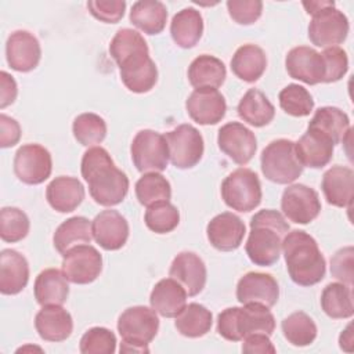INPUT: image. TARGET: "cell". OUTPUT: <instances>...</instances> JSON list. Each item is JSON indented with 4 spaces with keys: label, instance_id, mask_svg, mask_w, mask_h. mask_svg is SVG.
I'll use <instances>...</instances> for the list:
<instances>
[{
    "label": "cell",
    "instance_id": "obj_17",
    "mask_svg": "<svg viewBox=\"0 0 354 354\" xmlns=\"http://www.w3.org/2000/svg\"><path fill=\"white\" fill-rule=\"evenodd\" d=\"M189 118L198 124H216L227 111L224 95L217 88H195L185 101Z\"/></svg>",
    "mask_w": 354,
    "mask_h": 354
},
{
    "label": "cell",
    "instance_id": "obj_22",
    "mask_svg": "<svg viewBox=\"0 0 354 354\" xmlns=\"http://www.w3.org/2000/svg\"><path fill=\"white\" fill-rule=\"evenodd\" d=\"M169 275L183 285L188 296H196L206 285L207 272L203 260L196 253L181 252L173 259Z\"/></svg>",
    "mask_w": 354,
    "mask_h": 354
},
{
    "label": "cell",
    "instance_id": "obj_7",
    "mask_svg": "<svg viewBox=\"0 0 354 354\" xmlns=\"http://www.w3.org/2000/svg\"><path fill=\"white\" fill-rule=\"evenodd\" d=\"M159 329L156 311L145 306L126 308L118 319V332L122 337L120 353H148V344Z\"/></svg>",
    "mask_w": 354,
    "mask_h": 354
},
{
    "label": "cell",
    "instance_id": "obj_34",
    "mask_svg": "<svg viewBox=\"0 0 354 354\" xmlns=\"http://www.w3.org/2000/svg\"><path fill=\"white\" fill-rule=\"evenodd\" d=\"M238 115L239 118L254 127L267 126L275 116V108L257 88H250L245 93L238 104Z\"/></svg>",
    "mask_w": 354,
    "mask_h": 354
},
{
    "label": "cell",
    "instance_id": "obj_51",
    "mask_svg": "<svg viewBox=\"0 0 354 354\" xmlns=\"http://www.w3.org/2000/svg\"><path fill=\"white\" fill-rule=\"evenodd\" d=\"M242 351L249 353V354H274L277 348L270 340V336L261 332L248 335L243 337V344H242Z\"/></svg>",
    "mask_w": 354,
    "mask_h": 354
},
{
    "label": "cell",
    "instance_id": "obj_45",
    "mask_svg": "<svg viewBox=\"0 0 354 354\" xmlns=\"http://www.w3.org/2000/svg\"><path fill=\"white\" fill-rule=\"evenodd\" d=\"M79 350L83 354H113L116 351V336L102 326L90 328L82 336Z\"/></svg>",
    "mask_w": 354,
    "mask_h": 354
},
{
    "label": "cell",
    "instance_id": "obj_38",
    "mask_svg": "<svg viewBox=\"0 0 354 354\" xmlns=\"http://www.w3.org/2000/svg\"><path fill=\"white\" fill-rule=\"evenodd\" d=\"M213 324V315L210 310L198 303H189L176 317L174 326L180 335L185 337H202L205 336Z\"/></svg>",
    "mask_w": 354,
    "mask_h": 354
},
{
    "label": "cell",
    "instance_id": "obj_28",
    "mask_svg": "<svg viewBox=\"0 0 354 354\" xmlns=\"http://www.w3.org/2000/svg\"><path fill=\"white\" fill-rule=\"evenodd\" d=\"M48 205L59 213L73 212L84 199V187L76 177H55L46 188Z\"/></svg>",
    "mask_w": 354,
    "mask_h": 354
},
{
    "label": "cell",
    "instance_id": "obj_49",
    "mask_svg": "<svg viewBox=\"0 0 354 354\" xmlns=\"http://www.w3.org/2000/svg\"><path fill=\"white\" fill-rule=\"evenodd\" d=\"M353 256L354 248L346 246L339 249L330 259V274L336 279L353 286Z\"/></svg>",
    "mask_w": 354,
    "mask_h": 354
},
{
    "label": "cell",
    "instance_id": "obj_6",
    "mask_svg": "<svg viewBox=\"0 0 354 354\" xmlns=\"http://www.w3.org/2000/svg\"><path fill=\"white\" fill-rule=\"evenodd\" d=\"M313 18L308 25V39L317 47H335L348 35L347 17L335 7V1H303Z\"/></svg>",
    "mask_w": 354,
    "mask_h": 354
},
{
    "label": "cell",
    "instance_id": "obj_1",
    "mask_svg": "<svg viewBox=\"0 0 354 354\" xmlns=\"http://www.w3.org/2000/svg\"><path fill=\"white\" fill-rule=\"evenodd\" d=\"M109 54L119 66L123 84L130 91L142 94L153 88L158 69L141 33L130 28L119 29L111 40Z\"/></svg>",
    "mask_w": 354,
    "mask_h": 354
},
{
    "label": "cell",
    "instance_id": "obj_30",
    "mask_svg": "<svg viewBox=\"0 0 354 354\" xmlns=\"http://www.w3.org/2000/svg\"><path fill=\"white\" fill-rule=\"evenodd\" d=\"M203 18L192 7L178 11L170 22V35L173 41L181 48H192L202 37Z\"/></svg>",
    "mask_w": 354,
    "mask_h": 354
},
{
    "label": "cell",
    "instance_id": "obj_35",
    "mask_svg": "<svg viewBox=\"0 0 354 354\" xmlns=\"http://www.w3.org/2000/svg\"><path fill=\"white\" fill-rule=\"evenodd\" d=\"M308 127L328 136L332 140L333 145L344 141L346 136L351 130L347 113L336 106L318 108L311 118Z\"/></svg>",
    "mask_w": 354,
    "mask_h": 354
},
{
    "label": "cell",
    "instance_id": "obj_31",
    "mask_svg": "<svg viewBox=\"0 0 354 354\" xmlns=\"http://www.w3.org/2000/svg\"><path fill=\"white\" fill-rule=\"evenodd\" d=\"M267 68V57L261 47L256 44L241 46L231 59L232 73L243 82L259 80Z\"/></svg>",
    "mask_w": 354,
    "mask_h": 354
},
{
    "label": "cell",
    "instance_id": "obj_10",
    "mask_svg": "<svg viewBox=\"0 0 354 354\" xmlns=\"http://www.w3.org/2000/svg\"><path fill=\"white\" fill-rule=\"evenodd\" d=\"M130 153L136 169L141 173L163 171L169 163V147L165 136L149 129L140 130L134 136Z\"/></svg>",
    "mask_w": 354,
    "mask_h": 354
},
{
    "label": "cell",
    "instance_id": "obj_52",
    "mask_svg": "<svg viewBox=\"0 0 354 354\" xmlns=\"http://www.w3.org/2000/svg\"><path fill=\"white\" fill-rule=\"evenodd\" d=\"M17 94H18L17 82L6 71H1L0 72V108L4 109L10 104H12L17 98Z\"/></svg>",
    "mask_w": 354,
    "mask_h": 354
},
{
    "label": "cell",
    "instance_id": "obj_36",
    "mask_svg": "<svg viewBox=\"0 0 354 354\" xmlns=\"http://www.w3.org/2000/svg\"><path fill=\"white\" fill-rule=\"evenodd\" d=\"M91 239V223L83 216H75L65 220L57 227L53 235L54 248L61 254L66 253L73 246L90 243Z\"/></svg>",
    "mask_w": 354,
    "mask_h": 354
},
{
    "label": "cell",
    "instance_id": "obj_2",
    "mask_svg": "<svg viewBox=\"0 0 354 354\" xmlns=\"http://www.w3.org/2000/svg\"><path fill=\"white\" fill-rule=\"evenodd\" d=\"M82 177L88 185L90 196L101 206L119 205L127 195L129 178L118 169L102 147L88 148L82 158Z\"/></svg>",
    "mask_w": 354,
    "mask_h": 354
},
{
    "label": "cell",
    "instance_id": "obj_16",
    "mask_svg": "<svg viewBox=\"0 0 354 354\" xmlns=\"http://www.w3.org/2000/svg\"><path fill=\"white\" fill-rule=\"evenodd\" d=\"M285 66L292 79L300 80L306 84L324 83L325 64L321 53L307 46L292 48L286 58Z\"/></svg>",
    "mask_w": 354,
    "mask_h": 354
},
{
    "label": "cell",
    "instance_id": "obj_4",
    "mask_svg": "<svg viewBox=\"0 0 354 354\" xmlns=\"http://www.w3.org/2000/svg\"><path fill=\"white\" fill-rule=\"evenodd\" d=\"M288 231L289 224L278 210L264 209L257 212L250 218V232L245 245L250 261L260 267H270L277 263Z\"/></svg>",
    "mask_w": 354,
    "mask_h": 354
},
{
    "label": "cell",
    "instance_id": "obj_33",
    "mask_svg": "<svg viewBox=\"0 0 354 354\" xmlns=\"http://www.w3.org/2000/svg\"><path fill=\"white\" fill-rule=\"evenodd\" d=\"M130 22L147 35L160 33L167 21V8L158 0H140L131 6Z\"/></svg>",
    "mask_w": 354,
    "mask_h": 354
},
{
    "label": "cell",
    "instance_id": "obj_12",
    "mask_svg": "<svg viewBox=\"0 0 354 354\" xmlns=\"http://www.w3.org/2000/svg\"><path fill=\"white\" fill-rule=\"evenodd\" d=\"M102 271V256L88 245H77L62 254V272L72 283L87 285L95 281Z\"/></svg>",
    "mask_w": 354,
    "mask_h": 354
},
{
    "label": "cell",
    "instance_id": "obj_11",
    "mask_svg": "<svg viewBox=\"0 0 354 354\" xmlns=\"http://www.w3.org/2000/svg\"><path fill=\"white\" fill-rule=\"evenodd\" d=\"M169 159L177 169H191L202 159L205 144L202 134L192 124H180L165 134Z\"/></svg>",
    "mask_w": 354,
    "mask_h": 354
},
{
    "label": "cell",
    "instance_id": "obj_41",
    "mask_svg": "<svg viewBox=\"0 0 354 354\" xmlns=\"http://www.w3.org/2000/svg\"><path fill=\"white\" fill-rule=\"evenodd\" d=\"M72 131L79 144L91 147L104 141L106 136V123L100 115L86 112L75 118Z\"/></svg>",
    "mask_w": 354,
    "mask_h": 354
},
{
    "label": "cell",
    "instance_id": "obj_48",
    "mask_svg": "<svg viewBox=\"0 0 354 354\" xmlns=\"http://www.w3.org/2000/svg\"><path fill=\"white\" fill-rule=\"evenodd\" d=\"M87 8L90 14L105 24L119 22L126 10V1L123 0H91L87 1Z\"/></svg>",
    "mask_w": 354,
    "mask_h": 354
},
{
    "label": "cell",
    "instance_id": "obj_43",
    "mask_svg": "<svg viewBox=\"0 0 354 354\" xmlns=\"http://www.w3.org/2000/svg\"><path fill=\"white\" fill-rule=\"evenodd\" d=\"M144 221L152 232L167 234L171 232L178 225L180 212L169 201L158 202L147 207Z\"/></svg>",
    "mask_w": 354,
    "mask_h": 354
},
{
    "label": "cell",
    "instance_id": "obj_20",
    "mask_svg": "<svg viewBox=\"0 0 354 354\" xmlns=\"http://www.w3.org/2000/svg\"><path fill=\"white\" fill-rule=\"evenodd\" d=\"M94 241L104 250H119L129 238V223L118 210H102L91 221Z\"/></svg>",
    "mask_w": 354,
    "mask_h": 354
},
{
    "label": "cell",
    "instance_id": "obj_47",
    "mask_svg": "<svg viewBox=\"0 0 354 354\" xmlns=\"http://www.w3.org/2000/svg\"><path fill=\"white\" fill-rule=\"evenodd\" d=\"M227 10L236 24L252 25L260 18L263 3L260 0H228Z\"/></svg>",
    "mask_w": 354,
    "mask_h": 354
},
{
    "label": "cell",
    "instance_id": "obj_5",
    "mask_svg": "<svg viewBox=\"0 0 354 354\" xmlns=\"http://www.w3.org/2000/svg\"><path fill=\"white\" fill-rule=\"evenodd\" d=\"M275 318L268 307L259 303H248L243 307H228L217 317V332L230 342L243 340L252 333L272 335Z\"/></svg>",
    "mask_w": 354,
    "mask_h": 354
},
{
    "label": "cell",
    "instance_id": "obj_50",
    "mask_svg": "<svg viewBox=\"0 0 354 354\" xmlns=\"http://www.w3.org/2000/svg\"><path fill=\"white\" fill-rule=\"evenodd\" d=\"M21 138L19 123L4 113L0 115V147L10 148L18 144Z\"/></svg>",
    "mask_w": 354,
    "mask_h": 354
},
{
    "label": "cell",
    "instance_id": "obj_32",
    "mask_svg": "<svg viewBox=\"0 0 354 354\" xmlns=\"http://www.w3.org/2000/svg\"><path fill=\"white\" fill-rule=\"evenodd\" d=\"M227 76L225 65L217 57L202 54L188 68V80L195 88H218Z\"/></svg>",
    "mask_w": 354,
    "mask_h": 354
},
{
    "label": "cell",
    "instance_id": "obj_27",
    "mask_svg": "<svg viewBox=\"0 0 354 354\" xmlns=\"http://www.w3.org/2000/svg\"><path fill=\"white\" fill-rule=\"evenodd\" d=\"M151 307L165 318H176L187 306V292L173 278L160 279L149 295Z\"/></svg>",
    "mask_w": 354,
    "mask_h": 354
},
{
    "label": "cell",
    "instance_id": "obj_23",
    "mask_svg": "<svg viewBox=\"0 0 354 354\" xmlns=\"http://www.w3.org/2000/svg\"><path fill=\"white\" fill-rule=\"evenodd\" d=\"M333 142L324 133L307 127V131L295 142V151L299 162L304 167L321 169L326 166L333 156Z\"/></svg>",
    "mask_w": 354,
    "mask_h": 354
},
{
    "label": "cell",
    "instance_id": "obj_46",
    "mask_svg": "<svg viewBox=\"0 0 354 354\" xmlns=\"http://www.w3.org/2000/svg\"><path fill=\"white\" fill-rule=\"evenodd\" d=\"M325 64L324 83H333L340 80L348 69V58L343 48L335 46L328 47L321 53Z\"/></svg>",
    "mask_w": 354,
    "mask_h": 354
},
{
    "label": "cell",
    "instance_id": "obj_15",
    "mask_svg": "<svg viewBox=\"0 0 354 354\" xmlns=\"http://www.w3.org/2000/svg\"><path fill=\"white\" fill-rule=\"evenodd\" d=\"M217 144L221 152L241 166L249 163L257 149L254 133L239 122H230L221 126L217 134Z\"/></svg>",
    "mask_w": 354,
    "mask_h": 354
},
{
    "label": "cell",
    "instance_id": "obj_14",
    "mask_svg": "<svg viewBox=\"0 0 354 354\" xmlns=\"http://www.w3.org/2000/svg\"><path fill=\"white\" fill-rule=\"evenodd\" d=\"M281 209L289 221L308 224L318 217L321 201L315 189L304 184H292L282 194Z\"/></svg>",
    "mask_w": 354,
    "mask_h": 354
},
{
    "label": "cell",
    "instance_id": "obj_13",
    "mask_svg": "<svg viewBox=\"0 0 354 354\" xmlns=\"http://www.w3.org/2000/svg\"><path fill=\"white\" fill-rule=\"evenodd\" d=\"M53 170L50 152L40 144H25L14 156V173L19 181L37 185L44 183Z\"/></svg>",
    "mask_w": 354,
    "mask_h": 354
},
{
    "label": "cell",
    "instance_id": "obj_24",
    "mask_svg": "<svg viewBox=\"0 0 354 354\" xmlns=\"http://www.w3.org/2000/svg\"><path fill=\"white\" fill-rule=\"evenodd\" d=\"M321 188L326 202L336 207H351L354 171L347 166H332L322 176Z\"/></svg>",
    "mask_w": 354,
    "mask_h": 354
},
{
    "label": "cell",
    "instance_id": "obj_3",
    "mask_svg": "<svg viewBox=\"0 0 354 354\" xmlns=\"http://www.w3.org/2000/svg\"><path fill=\"white\" fill-rule=\"evenodd\" d=\"M282 250L290 279L300 286L321 282L326 272V263L317 241L301 230H293L283 236Z\"/></svg>",
    "mask_w": 354,
    "mask_h": 354
},
{
    "label": "cell",
    "instance_id": "obj_21",
    "mask_svg": "<svg viewBox=\"0 0 354 354\" xmlns=\"http://www.w3.org/2000/svg\"><path fill=\"white\" fill-rule=\"evenodd\" d=\"M246 234L243 221L231 212L214 216L207 227L206 235L210 245L220 252H232L238 249Z\"/></svg>",
    "mask_w": 354,
    "mask_h": 354
},
{
    "label": "cell",
    "instance_id": "obj_40",
    "mask_svg": "<svg viewBox=\"0 0 354 354\" xmlns=\"http://www.w3.org/2000/svg\"><path fill=\"white\" fill-rule=\"evenodd\" d=\"M136 196L142 206H151L171 198V187L165 176L158 171L142 174L136 183Z\"/></svg>",
    "mask_w": 354,
    "mask_h": 354
},
{
    "label": "cell",
    "instance_id": "obj_53",
    "mask_svg": "<svg viewBox=\"0 0 354 354\" xmlns=\"http://www.w3.org/2000/svg\"><path fill=\"white\" fill-rule=\"evenodd\" d=\"M353 325L348 324L347 328L340 333L339 336V346L342 350L351 353L353 351V332H351Z\"/></svg>",
    "mask_w": 354,
    "mask_h": 354
},
{
    "label": "cell",
    "instance_id": "obj_19",
    "mask_svg": "<svg viewBox=\"0 0 354 354\" xmlns=\"http://www.w3.org/2000/svg\"><path fill=\"white\" fill-rule=\"evenodd\" d=\"M6 58L11 69L17 72H30L40 62V43L30 32L15 30L7 39Z\"/></svg>",
    "mask_w": 354,
    "mask_h": 354
},
{
    "label": "cell",
    "instance_id": "obj_29",
    "mask_svg": "<svg viewBox=\"0 0 354 354\" xmlns=\"http://www.w3.org/2000/svg\"><path fill=\"white\" fill-rule=\"evenodd\" d=\"M35 299L43 306H62L69 295L68 279L57 268L43 270L35 279Z\"/></svg>",
    "mask_w": 354,
    "mask_h": 354
},
{
    "label": "cell",
    "instance_id": "obj_42",
    "mask_svg": "<svg viewBox=\"0 0 354 354\" xmlns=\"http://www.w3.org/2000/svg\"><path fill=\"white\" fill-rule=\"evenodd\" d=\"M278 100L282 111L295 118L308 116L314 108V100L308 90L296 83L283 87L279 91Z\"/></svg>",
    "mask_w": 354,
    "mask_h": 354
},
{
    "label": "cell",
    "instance_id": "obj_25",
    "mask_svg": "<svg viewBox=\"0 0 354 354\" xmlns=\"http://www.w3.org/2000/svg\"><path fill=\"white\" fill-rule=\"evenodd\" d=\"M35 328L46 342H64L73 330V319L62 306H43L35 317Z\"/></svg>",
    "mask_w": 354,
    "mask_h": 354
},
{
    "label": "cell",
    "instance_id": "obj_44",
    "mask_svg": "<svg viewBox=\"0 0 354 354\" xmlns=\"http://www.w3.org/2000/svg\"><path fill=\"white\" fill-rule=\"evenodd\" d=\"M29 218L18 207H3L0 210V236L4 242H19L29 232Z\"/></svg>",
    "mask_w": 354,
    "mask_h": 354
},
{
    "label": "cell",
    "instance_id": "obj_37",
    "mask_svg": "<svg viewBox=\"0 0 354 354\" xmlns=\"http://www.w3.org/2000/svg\"><path fill=\"white\" fill-rule=\"evenodd\" d=\"M321 307L333 319L350 318L354 314L353 289L342 282L328 283L321 293Z\"/></svg>",
    "mask_w": 354,
    "mask_h": 354
},
{
    "label": "cell",
    "instance_id": "obj_8",
    "mask_svg": "<svg viewBox=\"0 0 354 354\" xmlns=\"http://www.w3.org/2000/svg\"><path fill=\"white\" fill-rule=\"evenodd\" d=\"M264 177L275 184L293 183L303 173L295 151V142L286 138L271 141L260 156Z\"/></svg>",
    "mask_w": 354,
    "mask_h": 354
},
{
    "label": "cell",
    "instance_id": "obj_9",
    "mask_svg": "<svg viewBox=\"0 0 354 354\" xmlns=\"http://www.w3.org/2000/svg\"><path fill=\"white\" fill-rule=\"evenodd\" d=\"M261 184L257 174L246 167L230 173L221 183V198L232 210L248 213L261 202Z\"/></svg>",
    "mask_w": 354,
    "mask_h": 354
},
{
    "label": "cell",
    "instance_id": "obj_18",
    "mask_svg": "<svg viewBox=\"0 0 354 354\" xmlns=\"http://www.w3.org/2000/svg\"><path fill=\"white\" fill-rule=\"evenodd\" d=\"M279 297V286L271 274L248 272L236 285V300L241 304L259 303L266 307L277 304Z\"/></svg>",
    "mask_w": 354,
    "mask_h": 354
},
{
    "label": "cell",
    "instance_id": "obj_39",
    "mask_svg": "<svg viewBox=\"0 0 354 354\" xmlns=\"http://www.w3.org/2000/svg\"><path fill=\"white\" fill-rule=\"evenodd\" d=\"M285 339L296 347L310 346L317 337V325L310 315L296 311L283 318L281 324Z\"/></svg>",
    "mask_w": 354,
    "mask_h": 354
},
{
    "label": "cell",
    "instance_id": "obj_26",
    "mask_svg": "<svg viewBox=\"0 0 354 354\" xmlns=\"http://www.w3.org/2000/svg\"><path fill=\"white\" fill-rule=\"evenodd\" d=\"M29 281V264L26 259L14 249L0 253V292L17 295L24 290Z\"/></svg>",
    "mask_w": 354,
    "mask_h": 354
}]
</instances>
